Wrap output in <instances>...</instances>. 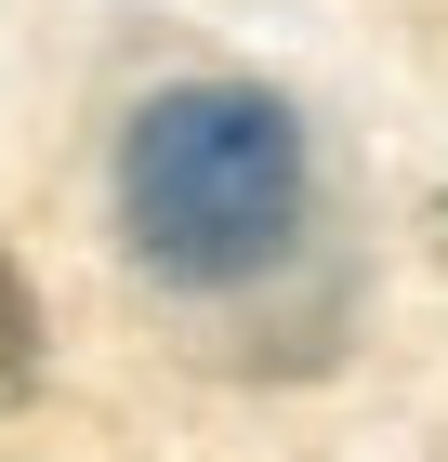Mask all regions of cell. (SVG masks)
<instances>
[{
  "instance_id": "1",
  "label": "cell",
  "mask_w": 448,
  "mask_h": 462,
  "mask_svg": "<svg viewBox=\"0 0 448 462\" xmlns=\"http://www.w3.org/2000/svg\"><path fill=\"white\" fill-rule=\"evenodd\" d=\"M105 199L159 291L238 304V291H277L316 238V133L264 79H172L133 106Z\"/></svg>"
},
{
  "instance_id": "2",
  "label": "cell",
  "mask_w": 448,
  "mask_h": 462,
  "mask_svg": "<svg viewBox=\"0 0 448 462\" xmlns=\"http://www.w3.org/2000/svg\"><path fill=\"white\" fill-rule=\"evenodd\" d=\"M40 370V291H27V264L0 251V383H27Z\"/></svg>"
}]
</instances>
